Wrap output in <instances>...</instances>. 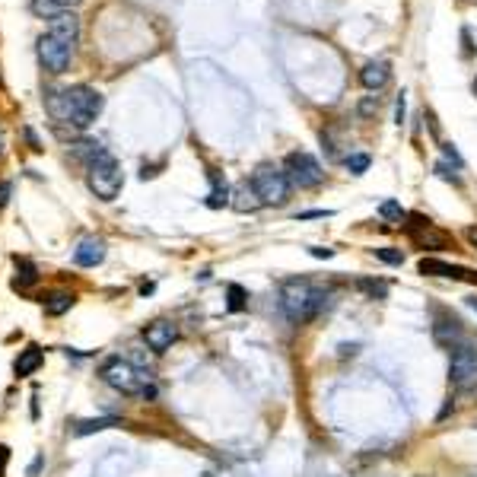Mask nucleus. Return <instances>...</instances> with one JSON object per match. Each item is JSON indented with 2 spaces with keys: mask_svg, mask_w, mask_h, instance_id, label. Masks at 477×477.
I'll list each match as a JSON object with an SVG mask.
<instances>
[{
  "mask_svg": "<svg viewBox=\"0 0 477 477\" xmlns=\"http://www.w3.org/2000/svg\"><path fill=\"white\" fill-rule=\"evenodd\" d=\"M77 42H80V19L71 13V10H67V13H57L55 19H48V32L39 39L42 67L51 71V73H64L71 67Z\"/></svg>",
  "mask_w": 477,
  "mask_h": 477,
  "instance_id": "1",
  "label": "nucleus"
},
{
  "mask_svg": "<svg viewBox=\"0 0 477 477\" xmlns=\"http://www.w3.org/2000/svg\"><path fill=\"white\" fill-rule=\"evenodd\" d=\"M48 111L55 121H64V125L89 127L102 111V96L89 87L57 89V93H48Z\"/></svg>",
  "mask_w": 477,
  "mask_h": 477,
  "instance_id": "2",
  "label": "nucleus"
},
{
  "mask_svg": "<svg viewBox=\"0 0 477 477\" xmlns=\"http://www.w3.org/2000/svg\"><path fill=\"white\" fill-rule=\"evenodd\" d=\"M325 299H328V293L315 289L305 277H289L280 287V309L293 325H305L309 318H315L325 309Z\"/></svg>",
  "mask_w": 477,
  "mask_h": 477,
  "instance_id": "3",
  "label": "nucleus"
},
{
  "mask_svg": "<svg viewBox=\"0 0 477 477\" xmlns=\"http://www.w3.org/2000/svg\"><path fill=\"white\" fill-rule=\"evenodd\" d=\"M87 165H89V188H93V195L102 197V201H115L121 185H125V175H121V165L115 163V156L109 150H99Z\"/></svg>",
  "mask_w": 477,
  "mask_h": 477,
  "instance_id": "4",
  "label": "nucleus"
},
{
  "mask_svg": "<svg viewBox=\"0 0 477 477\" xmlns=\"http://www.w3.org/2000/svg\"><path fill=\"white\" fill-rule=\"evenodd\" d=\"M251 188L258 191L261 204H274V207H280V204H287V197H289V179H287V172L277 169V165L264 163V165H258V169L251 172Z\"/></svg>",
  "mask_w": 477,
  "mask_h": 477,
  "instance_id": "5",
  "label": "nucleus"
},
{
  "mask_svg": "<svg viewBox=\"0 0 477 477\" xmlns=\"http://www.w3.org/2000/svg\"><path fill=\"white\" fill-rule=\"evenodd\" d=\"M283 165H287L283 172H287L289 185H296V188H318L321 181H325V169L318 165V159L312 153L296 150V153H289Z\"/></svg>",
  "mask_w": 477,
  "mask_h": 477,
  "instance_id": "6",
  "label": "nucleus"
},
{
  "mask_svg": "<svg viewBox=\"0 0 477 477\" xmlns=\"http://www.w3.org/2000/svg\"><path fill=\"white\" fill-rule=\"evenodd\" d=\"M102 379H105V385L121 391V395H141V391L147 388V376L137 372V369L127 360H121V357H111V360L102 366Z\"/></svg>",
  "mask_w": 477,
  "mask_h": 477,
  "instance_id": "7",
  "label": "nucleus"
},
{
  "mask_svg": "<svg viewBox=\"0 0 477 477\" xmlns=\"http://www.w3.org/2000/svg\"><path fill=\"white\" fill-rule=\"evenodd\" d=\"M449 382L458 391L477 388V347H471V344L455 347L452 363H449Z\"/></svg>",
  "mask_w": 477,
  "mask_h": 477,
  "instance_id": "8",
  "label": "nucleus"
},
{
  "mask_svg": "<svg viewBox=\"0 0 477 477\" xmlns=\"http://www.w3.org/2000/svg\"><path fill=\"white\" fill-rule=\"evenodd\" d=\"M407 219H414V223H407V233H411V239H414L420 249H449L452 245V239H449L446 233H439V229H433L430 219L417 217V213H411Z\"/></svg>",
  "mask_w": 477,
  "mask_h": 477,
  "instance_id": "9",
  "label": "nucleus"
},
{
  "mask_svg": "<svg viewBox=\"0 0 477 477\" xmlns=\"http://www.w3.org/2000/svg\"><path fill=\"white\" fill-rule=\"evenodd\" d=\"M433 341L439 347H446V350H455V347L465 344V328L462 321L452 318V315H436L433 321Z\"/></svg>",
  "mask_w": 477,
  "mask_h": 477,
  "instance_id": "10",
  "label": "nucleus"
},
{
  "mask_svg": "<svg viewBox=\"0 0 477 477\" xmlns=\"http://www.w3.org/2000/svg\"><path fill=\"white\" fill-rule=\"evenodd\" d=\"M143 341H147V347L153 353H165L179 341V328H175L172 321H153V325L143 328Z\"/></svg>",
  "mask_w": 477,
  "mask_h": 477,
  "instance_id": "11",
  "label": "nucleus"
},
{
  "mask_svg": "<svg viewBox=\"0 0 477 477\" xmlns=\"http://www.w3.org/2000/svg\"><path fill=\"white\" fill-rule=\"evenodd\" d=\"M388 80H391V64L388 61H369L360 71V83L366 89H372V93L388 87Z\"/></svg>",
  "mask_w": 477,
  "mask_h": 477,
  "instance_id": "12",
  "label": "nucleus"
},
{
  "mask_svg": "<svg viewBox=\"0 0 477 477\" xmlns=\"http://www.w3.org/2000/svg\"><path fill=\"white\" fill-rule=\"evenodd\" d=\"M102 258H105V242L102 239H83L77 245V251H73V261L80 267H96L102 264Z\"/></svg>",
  "mask_w": 477,
  "mask_h": 477,
  "instance_id": "13",
  "label": "nucleus"
},
{
  "mask_svg": "<svg viewBox=\"0 0 477 477\" xmlns=\"http://www.w3.org/2000/svg\"><path fill=\"white\" fill-rule=\"evenodd\" d=\"M42 363H45V353H42V347H26V350L19 353V357H16L13 372H16L19 379H23V376H32V372H35V369L42 366Z\"/></svg>",
  "mask_w": 477,
  "mask_h": 477,
  "instance_id": "14",
  "label": "nucleus"
},
{
  "mask_svg": "<svg viewBox=\"0 0 477 477\" xmlns=\"http://www.w3.org/2000/svg\"><path fill=\"white\" fill-rule=\"evenodd\" d=\"M233 207H235L239 213H251V210H258V207H261V197H258V191L251 188V181H242V185L235 188Z\"/></svg>",
  "mask_w": 477,
  "mask_h": 477,
  "instance_id": "15",
  "label": "nucleus"
},
{
  "mask_svg": "<svg viewBox=\"0 0 477 477\" xmlns=\"http://www.w3.org/2000/svg\"><path fill=\"white\" fill-rule=\"evenodd\" d=\"M73 3H80V0H32V13L45 16V19H55L57 13H67Z\"/></svg>",
  "mask_w": 477,
  "mask_h": 477,
  "instance_id": "16",
  "label": "nucleus"
},
{
  "mask_svg": "<svg viewBox=\"0 0 477 477\" xmlns=\"http://www.w3.org/2000/svg\"><path fill=\"white\" fill-rule=\"evenodd\" d=\"M39 283V267L32 264L29 258H16V280H13V287L16 289H29V287H35Z\"/></svg>",
  "mask_w": 477,
  "mask_h": 477,
  "instance_id": "17",
  "label": "nucleus"
},
{
  "mask_svg": "<svg viewBox=\"0 0 477 477\" xmlns=\"http://www.w3.org/2000/svg\"><path fill=\"white\" fill-rule=\"evenodd\" d=\"M210 181H213V191H210V197H207V207H226L229 204V185H226V179H219V172H210Z\"/></svg>",
  "mask_w": 477,
  "mask_h": 477,
  "instance_id": "18",
  "label": "nucleus"
},
{
  "mask_svg": "<svg viewBox=\"0 0 477 477\" xmlns=\"http://www.w3.org/2000/svg\"><path fill=\"white\" fill-rule=\"evenodd\" d=\"M71 305H73V293L57 289V293H51V296L45 299V312L48 315H64V312H71Z\"/></svg>",
  "mask_w": 477,
  "mask_h": 477,
  "instance_id": "19",
  "label": "nucleus"
},
{
  "mask_svg": "<svg viewBox=\"0 0 477 477\" xmlns=\"http://www.w3.org/2000/svg\"><path fill=\"white\" fill-rule=\"evenodd\" d=\"M357 289L366 293L369 299H385V296H388V283H385V280H372V277H360V280H357Z\"/></svg>",
  "mask_w": 477,
  "mask_h": 477,
  "instance_id": "20",
  "label": "nucleus"
},
{
  "mask_svg": "<svg viewBox=\"0 0 477 477\" xmlns=\"http://www.w3.org/2000/svg\"><path fill=\"white\" fill-rule=\"evenodd\" d=\"M109 426H118L115 417H105V420H83L73 426V436H89V433H99V430H109Z\"/></svg>",
  "mask_w": 477,
  "mask_h": 477,
  "instance_id": "21",
  "label": "nucleus"
},
{
  "mask_svg": "<svg viewBox=\"0 0 477 477\" xmlns=\"http://www.w3.org/2000/svg\"><path fill=\"white\" fill-rule=\"evenodd\" d=\"M226 296H229V312H242L245 309V299H249V293H245L242 287H239V283H229L226 287Z\"/></svg>",
  "mask_w": 477,
  "mask_h": 477,
  "instance_id": "22",
  "label": "nucleus"
},
{
  "mask_svg": "<svg viewBox=\"0 0 477 477\" xmlns=\"http://www.w3.org/2000/svg\"><path fill=\"white\" fill-rule=\"evenodd\" d=\"M379 213H382L385 219H398V223L407 217V213H404V207H401L398 201H382V204H379Z\"/></svg>",
  "mask_w": 477,
  "mask_h": 477,
  "instance_id": "23",
  "label": "nucleus"
},
{
  "mask_svg": "<svg viewBox=\"0 0 477 477\" xmlns=\"http://www.w3.org/2000/svg\"><path fill=\"white\" fill-rule=\"evenodd\" d=\"M369 163H372V159H369L366 153H350V156H347V169H350L353 175H363L369 169Z\"/></svg>",
  "mask_w": 477,
  "mask_h": 477,
  "instance_id": "24",
  "label": "nucleus"
},
{
  "mask_svg": "<svg viewBox=\"0 0 477 477\" xmlns=\"http://www.w3.org/2000/svg\"><path fill=\"white\" fill-rule=\"evenodd\" d=\"M376 258L385 261V264H391V267H401V264H404V255H401V249H376Z\"/></svg>",
  "mask_w": 477,
  "mask_h": 477,
  "instance_id": "25",
  "label": "nucleus"
},
{
  "mask_svg": "<svg viewBox=\"0 0 477 477\" xmlns=\"http://www.w3.org/2000/svg\"><path fill=\"white\" fill-rule=\"evenodd\" d=\"M436 172H439V175H442V179H446V181H455V185H458V181H462V179H458V175H455V172H452V169H449V165H446V163H439V165H436Z\"/></svg>",
  "mask_w": 477,
  "mask_h": 477,
  "instance_id": "26",
  "label": "nucleus"
},
{
  "mask_svg": "<svg viewBox=\"0 0 477 477\" xmlns=\"http://www.w3.org/2000/svg\"><path fill=\"white\" fill-rule=\"evenodd\" d=\"M10 191H13V185H10V181H0V207H7Z\"/></svg>",
  "mask_w": 477,
  "mask_h": 477,
  "instance_id": "27",
  "label": "nucleus"
},
{
  "mask_svg": "<svg viewBox=\"0 0 477 477\" xmlns=\"http://www.w3.org/2000/svg\"><path fill=\"white\" fill-rule=\"evenodd\" d=\"M395 121H404V96H398V105H395Z\"/></svg>",
  "mask_w": 477,
  "mask_h": 477,
  "instance_id": "28",
  "label": "nucleus"
},
{
  "mask_svg": "<svg viewBox=\"0 0 477 477\" xmlns=\"http://www.w3.org/2000/svg\"><path fill=\"white\" fill-rule=\"evenodd\" d=\"M315 255V258H331V255H334V249H309Z\"/></svg>",
  "mask_w": 477,
  "mask_h": 477,
  "instance_id": "29",
  "label": "nucleus"
},
{
  "mask_svg": "<svg viewBox=\"0 0 477 477\" xmlns=\"http://www.w3.org/2000/svg\"><path fill=\"white\" fill-rule=\"evenodd\" d=\"M312 217H328V210H305V213H299V219H312Z\"/></svg>",
  "mask_w": 477,
  "mask_h": 477,
  "instance_id": "30",
  "label": "nucleus"
},
{
  "mask_svg": "<svg viewBox=\"0 0 477 477\" xmlns=\"http://www.w3.org/2000/svg\"><path fill=\"white\" fill-rule=\"evenodd\" d=\"M465 239H468L471 245L477 249V226H471V229H465Z\"/></svg>",
  "mask_w": 477,
  "mask_h": 477,
  "instance_id": "31",
  "label": "nucleus"
},
{
  "mask_svg": "<svg viewBox=\"0 0 477 477\" xmlns=\"http://www.w3.org/2000/svg\"><path fill=\"white\" fill-rule=\"evenodd\" d=\"M357 350H360L357 344H344V347H341V357H350V353H357Z\"/></svg>",
  "mask_w": 477,
  "mask_h": 477,
  "instance_id": "32",
  "label": "nucleus"
},
{
  "mask_svg": "<svg viewBox=\"0 0 477 477\" xmlns=\"http://www.w3.org/2000/svg\"><path fill=\"white\" fill-rule=\"evenodd\" d=\"M3 465H7V449L0 446V471H3Z\"/></svg>",
  "mask_w": 477,
  "mask_h": 477,
  "instance_id": "33",
  "label": "nucleus"
},
{
  "mask_svg": "<svg viewBox=\"0 0 477 477\" xmlns=\"http://www.w3.org/2000/svg\"><path fill=\"white\" fill-rule=\"evenodd\" d=\"M468 305H471V309H474V312H477V296H471V299H468Z\"/></svg>",
  "mask_w": 477,
  "mask_h": 477,
  "instance_id": "34",
  "label": "nucleus"
},
{
  "mask_svg": "<svg viewBox=\"0 0 477 477\" xmlns=\"http://www.w3.org/2000/svg\"><path fill=\"white\" fill-rule=\"evenodd\" d=\"M0 153H3V137H0Z\"/></svg>",
  "mask_w": 477,
  "mask_h": 477,
  "instance_id": "35",
  "label": "nucleus"
},
{
  "mask_svg": "<svg viewBox=\"0 0 477 477\" xmlns=\"http://www.w3.org/2000/svg\"><path fill=\"white\" fill-rule=\"evenodd\" d=\"M474 93H477V80H474Z\"/></svg>",
  "mask_w": 477,
  "mask_h": 477,
  "instance_id": "36",
  "label": "nucleus"
}]
</instances>
